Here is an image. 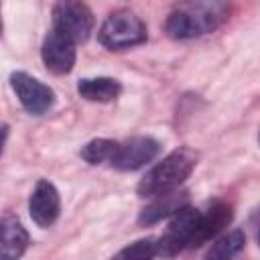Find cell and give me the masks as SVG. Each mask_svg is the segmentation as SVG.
Listing matches in <instances>:
<instances>
[{"mask_svg":"<svg viewBox=\"0 0 260 260\" xmlns=\"http://www.w3.org/2000/svg\"><path fill=\"white\" fill-rule=\"evenodd\" d=\"M201 211L187 205L183 207L179 213L173 215L171 223L167 225L165 234L156 240V252L162 258H173L175 254H179L183 248H189L199 223Z\"/></svg>","mask_w":260,"mask_h":260,"instance_id":"4","label":"cell"},{"mask_svg":"<svg viewBox=\"0 0 260 260\" xmlns=\"http://www.w3.org/2000/svg\"><path fill=\"white\" fill-rule=\"evenodd\" d=\"M77 93L87 102L108 104L122 93V83L114 77H83L77 83Z\"/></svg>","mask_w":260,"mask_h":260,"instance_id":"13","label":"cell"},{"mask_svg":"<svg viewBox=\"0 0 260 260\" xmlns=\"http://www.w3.org/2000/svg\"><path fill=\"white\" fill-rule=\"evenodd\" d=\"M258 140H260V136H258Z\"/></svg>","mask_w":260,"mask_h":260,"instance_id":"18","label":"cell"},{"mask_svg":"<svg viewBox=\"0 0 260 260\" xmlns=\"http://www.w3.org/2000/svg\"><path fill=\"white\" fill-rule=\"evenodd\" d=\"M158 150H160V144L154 138H150V136H132V138L118 144L112 169L136 171V169L148 165L150 160H154Z\"/></svg>","mask_w":260,"mask_h":260,"instance_id":"8","label":"cell"},{"mask_svg":"<svg viewBox=\"0 0 260 260\" xmlns=\"http://www.w3.org/2000/svg\"><path fill=\"white\" fill-rule=\"evenodd\" d=\"M156 240L154 238H142L126 248H122L118 254H114L112 260H154L156 256Z\"/></svg>","mask_w":260,"mask_h":260,"instance_id":"16","label":"cell"},{"mask_svg":"<svg viewBox=\"0 0 260 260\" xmlns=\"http://www.w3.org/2000/svg\"><path fill=\"white\" fill-rule=\"evenodd\" d=\"M246 244V236L242 230H232L228 234H223L221 238H217L211 248L207 250V254L203 256V260H234V256L244 248Z\"/></svg>","mask_w":260,"mask_h":260,"instance_id":"14","label":"cell"},{"mask_svg":"<svg viewBox=\"0 0 260 260\" xmlns=\"http://www.w3.org/2000/svg\"><path fill=\"white\" fill-rule=\"evenodd\" d=\"M53 28L69 37L73 43H83L93 30V14L83 2H57L53 6Z\"/></svg>","mask_w":260,"mask_h":260,"instance_id":"5","label":"cell"},{"mask_svg":"<svg viewBox=\"0 0 260 260\" xmlns=\"http://www.w3.org/2000/svg\"><path fill=\"white\" fill-rule=\"evenodd\" d=\"M197 158H199V154L189 146L175 148L160 162H156L150 171H146V175L140 179V183L136 187V193L140 197L154 199V197L179 191V187L193 173Z\"/></svg>","mask_w":260,"mask_h":260,"instance_id":"2","label":"cell"},{"mask_svg":"<svg viewBox=\"0 0 260 260\" xmlns=\"http://www.w3.org/2000/svg\"><path fill=\"white\" fill-rule=\"evenodd\" d=\"M28 213H30L32 221L41 228H49L59 219L61 197H59L57 187L51 181H47V179L37 181V185L30 193V199H28Z\"/></svg>","mask_w":260,"mask_h":260,"instance_id":"9","label":"cell"},{"mask_svg":"<svg viewBox=\"0 0 260 260\" xmlns=\"http://www.w3.org/2000/svg\"><path fill=\"white\" fill-rule=\"evenodd\" d=\"M225 2H187L179 4L165 20V32L175 41H189L215 30L228 18Z\"/></svg>","mask_w":260,"mask_h":260,"instance_id":"1","label":"cell"},{"mask_svg":"<svg viewBox=\"0 0 260 260\" xmlns=\"http://www.w3.org/2000/svg\"><path fill=\"white\" fill-rule=\"evenodd\" d=\"M189 195L187 191H173L169 195H160V197H154L150 205H146L140 215H138V223L140 225H150V223H156L160 221L162 217H169V215H175L179 213L183 207H187Z\"/></svg>","mask_w":260,"mask_h":260,"instance_id":"12","label":"cell"},{"mask_svg":"<svg viewBox=\"0 0 260 260\" xmlns=\"http://www.w3.org/2000/svg\"><path fill=\"white\" fill-rule=\"evenodd\" d=\"M2 240H0V258L2 260H20L28 248V232L20 219L6 211L2 215Z\"/></svg>","mask_w":260,"mask_h":260,"instance_id":"10","label":"cell"},{"mask_svg":"<svg viewBox=\"0 0 260 260\" xmlns=\"http://www.w3.org/2000/svg\"><path fill=\"white\" fill-rule=\"evenodd\" d=\"M146 24L136 12L128 8H118L104 18L98 30V41L108 51H124L142 45L146 41Z\"/></svg>","mask_w":260,"mask_h":260,"instance_id":"3","label":"cell"},{"mask_svg":"<svg viewBox=\"0 0 260 260\" xmlns=\"http://www.w3.org/2000/svg\"><path fill=\"white\" fill-rule=\"evenodd\" d=\"M41 59L51 73L65 75L75 65V43L57 28H51L43 39Z\"/></svg>","mask_w":260,"mask_h":260,"instance_id":"7","label":"cell"},{"mask_svg":"<svg viewBox=\"0 0 260 260\" xmlns=\"http://www.w3.org/2000/svg\"><path fill=\"white\" fill-rule=\"evenodd\" d=\"M232 215L234 213H232V207L228 203L215 201L205 213H201L197 230H195V236H193V242H191L189 248H197L203 242L215 238L223 228H228V223L232 221Z\"/></svg>","mask_w":260,"mask_h":260,"instance_id":"11","label":"cell"},{"mask_svg":"<svg viewBox=\"0 0 260 260\" xmlns=\"http://www.w3.org/2000/svg\"><path fill=\"white\" fill-rule=\"evenodd\" d=\"M258 246H260V232H258Z\"/></svg>","mask_w":260,"mask_h":260,"instance_id":"17","label":"cell"},{"mask_svg":"<svg viewBox=\"0 0 260 260\" xmlns=\"http://www.w3.org/2000/svg\"><path fill=\"white\" fill-rule=\"evenodd\" d=\"M10 85L18 98L20 106L32 116H43L55 104V91L24 71L10 73Z\"/></svg>","mask_w":260,"mask_h":260,"instance_id":"6","label":"cell"},{"mask_svg":"<svg viewBox=\"0 0 260 260\" xmlns=\"http://www.w3.org/2000/svg\"><path fill=\"white\" fill-rule=\"evenodd\" d=\"M118 144L120 142L110 140V138H93V140H89L87 144L81 146L79 156L89 165H108V167H112Z\"/></svg>","mask_w":260,"mask_h":260,"instance_id":"15","label":"cell"}]
</instances>
